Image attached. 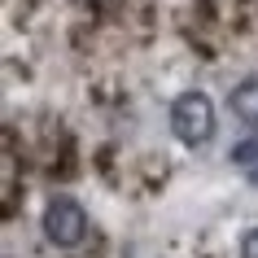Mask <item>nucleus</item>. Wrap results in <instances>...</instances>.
<instances>
[{
	"mask_svg": "<svg viewBox=\"0 0 258 258\" xmlns=\"http://www.w3.org/2000/svg\"><path fill=\"white\" fill-rule=\"evenodd\" d=\"M215 101L206 92H179L175 101H171V132H175L179 145H188V149H202V145H210L215 140Z\"/></svg>",
	"mask_w": 258,
	"mask_h": 258,
	"instance_id": "nucleus-1",
	"label": "nucleus"
},
{
	"mask_svg": "<svg viewBox=\"0 0 258 258\" xmlns=\"http://www.w3.org/2000/svg\"><path fill=\"white\" fill-rule=\"evenodd\" d=\"M88 232H92L88 210L75 197H53V202L44 206V236H48V245H57V249H79L88 241Z\"/></svg>",
	"mask_w": 258,
	"mask_h": 258,
	"instance_id": "nucleus-2",
	"label": "nucleus"
},
{
	"mask_svg": "<svg viewBox=\"0 0 258 258\" xmlns=\"http://www.w3.org/2000/svg\"><path fill=\"white\" fill-rule=\"evenodd\" d=\"M228 105H232V114H236L241 122L258 127V79H245L241 88L228 96Z\"/></svg>",
	"mask_w": 258,
	"mask_h": 258,
	"instance_id": "nucleus-3",
	"label": "nucleus"
},
{
	"mask_svg": "<svg viewBox=\"0 0 258 258\" xmlns=\"http://www.w3.org/2000/svg\"><path fill=\"white\" fill-rule=\"evenodd\" d=\"M232 162L245 166V171H254V166H258V140H241V145L232 149Z\"/></svg>",
	"mask_w": 258,
	"mask_h": 258,
	"instance_id": "nucleus-4",
	"label": "nucleus"
},
{
	"mask_svg": "<svg viewBox=\"0 0 258 258\" xmlns=\"http://www.w3.org/2000/svg\"><path fill=\"white\" fill-rule=\"evenodd\" d=\"M241 258H258V228H249L241 236Z\"/></svg>",
	"mask_w": 258,
	"mask_h": 258,
	"instance_id": "nucleus-5",
	"label": "nucleus"
},
{
	"mask_svg": "<svg viewBox=\"0 0 258 258\" xmlns=\"http://www.w3.org/2000/svg\"><path fill=\"white\" fill-rule=\"evenodd\" d=\"M249 179H254V184H258V166H254V171H249Z\"/></svg>",
	"mask_w": 258,
	"mask_h": 258,
	"instance_id": "nucleus-6",
	"label": "nucleus"
}]
</instances>
